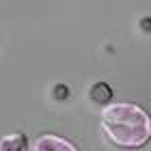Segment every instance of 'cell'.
<instances>
[{
    "instance_id": "6da1fadb",
    "label": "cell",
    "mask_w": 151,
    "mask_h": 151,
    "mask_svg": "<svg viewBox=\"0 0 151 151\" xmlns=\"http://www.w3.org/2000/svg\"><path fill=\"white\" fill-rule=\"evenodd\" d=\"M99 129L119 149H142L151 140V114L132 101H112L99 112Z\"/></svg>"
},
{
    "instance_id": "7a4b0ae2",
    "label": "cell",
    "mask_w": 151,
    "mask_h": 151,
    "mask_svg": "<svg viewBox=\"0 0 151 151\" xmlns=\"http://www.w3.org/2000/svg\"><path fill=\"white\" fill-rule=\"evenodd\" d=\"M30 151H80V149L69 138H65V136L54 134V132H45V134H39L30 142Z\"/></svg>"
},
{
    "instance_id": "3957f363",
    "label": "cell",
    "mask_w": 151,
    "mask_h": 151,
    "mask_svg": "<svg viewBox=\"0 0 151 151\" xmlns=\"http://www.w3.org/2000/svg\"><path fill=\"white\" fill-rule=\"evenodd\" d=\"M0 151H30V142L22 132H9L0 136Z\"/></svg>"
}]
</instances>
